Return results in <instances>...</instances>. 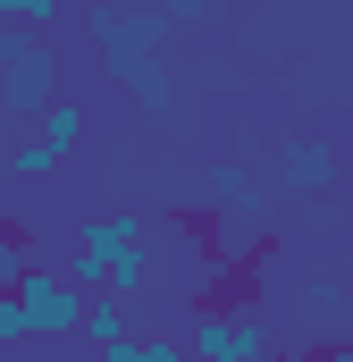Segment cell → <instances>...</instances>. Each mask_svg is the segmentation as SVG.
<instances>
[{"label":"cell","instance_id":"obj_1","mask_svg":"<svg viewBox=\"0 0 353 362\" xmlns=\"http://www.w3.org/2000/svg\"><path fill=\"white\" fill-rule=\"evenodd\" d=\"M8 295H17L25 337H42V346H68V337H76V320H85V295L68 286V270H25Z\"/></svg>","mask_w":353,"mask_h":362},{"label":"cell","instance_id":"obj_2","mask_svg":"<svg viewBox=\"0 0 353 362\" xmlns=\"http://www.w3.org/2000/svg\"><path fill=\"white\" fill-rule=\"evenodd\" d=\"M76 144H85V101H59V93H51V101L34 110V135L8 152V169H17V177H51Z\"/></svg>","mask_w":353,"mask_h":362},{"label":"cell","instance_id":"obj_3","mask_svg":"<svg viewBox=\"0 0 353 362\" xmlns=\"http://www.w3.org/2000/svg\"><path fill=\"white\" fill-rule=\"evenodd\" d=\"M0 101L8 110H42L51 101V51L34 25H0Z\"/></svg>","mask_w":353,"mask_h":362},{"label":"cell","instance_id":"obj_4","mask_svg":"<svg viewBox=\"0 0 353 362\" xmlns=\"http://www.w3.org/2000/svg\"><path fill=\"white\" fill-rule=\"evenodd\" d=\"M185 354L193 362H269V337H261V320H244V312H202L193 337H185Z\"/></svg>","mask_w":353,"mask_h":362},{"label":"cell","instance_id":"obj_5","mask_svg":"<svg viewBox=\"0 0 353 362\" xmlns=\"http://www.w3.org/2000/svg\"><path fill=\"white\" fill-rule=\"evenodd\" d=\"M143 211H101V219H85V253H143Z\"/></svg>","mask_w":353,"mask_h":362},{"label":"cell","instance_id":"obj_6","mask_svg":"<svg viewBox=\"0 0 353 362\" xmlns=\"http://www.w3.org/2000/svg\"><path fill=\"white\" fill-rule=\"evenodd\" d=\"M109 76H118V85H135V101H143L152 118H169V110H176V93H169V76H160V59H118Z\"/></svg>","mask_w":353,"mask_h":362},{"label":"cell","instance_id":"obj_7","mask_svg":"<svg viewBox=\"0 0 353 362\" xmlns=\"http://www.w3.org/2000/svg\"><path fill=\"white\" fill-rule=\"evenodd\" d=\"M277 177L286 185H328L337 177V152H328V144H286V152H277Z\"/></svg>","mask_w":353,"mask_h":362},{"label":"cell","instance_id":"obj_8","mask_svg":"<svg viewBox=\"0 0 353 362\" xmlns=\"http://www.w3.org/2000/svg\"><path fill=\"white\" fill-rule=\"evenodd\" d=\"M76 337H85V346H126V337H135V329H126V303L85 295V320H76Z\"/></svg>","mask_w":353,"mask_h":362},{"label":"cell","instance_id":"obj_9","mask_svg":"<svg viewBox=\"0 0 353 362\" xmlns=\"http://www.w3.org/2000/svg\"><path fill=\"white\" fill-rule=\"evenodd\" d=\"M101 262H109V286H101L109 303H135V295L152 286V270H143V253H101Z\"/></svg>","mask_w":353,"mask_h":362},{"label":"cell","instance_id":"obj_10","mask_svg":"<svg viewBox=\"0 0 353 362\" xmlns=\"http://www.w3.org/2000/svg\"><path fill=\"white\" fill-rule=\"evenodd\" d=\"M59 8H68V0H0V25H34V34H42Z\"/></svg>","mask_w":353,"mask_h":362},{"label":"cell","instance_id":"obj_11","mask_svg":"<svg viewBox=\"0 0 353 362\" xmlns=\"http://www.w3.org/2000/svg\"><path fill=\"white\" fill-rule=\"evenodd\" d=\"M68 286H76V295H101V286H109V262H101V253H76V262H68Z\"/></svg>","mask_w":353,"mask_h":362},{"label":"cell","instance_id":"obj_12","mask_svg":"<svg viewBox=\"0 0 353 362\" xmlns=\"http://www.w3.org/2000/svg\"><path fill=\"white\" fill-rule=\"evenodd\" d=\"M135 362H193L185 337H135Z\"/></svg>","mask_w":353,"mask_h":362},{"label":"cell","instance_id":"obj_13","mask_svg":"<svg viewBox=\"0 0 353 362\" xmlns=\"http://www.w3.org/2000/svg\"><path fill=\"white\" fill-rule=\"evenodd\" d=\"M303 303H311V312H337V303H345V286H337V278H311V286H303Z\"/></svg>","mask_w":353,"mask_h":362},{"label":"cell","instance_id":"obj_14","mask_svg":"<svg viewBox=\"0 0 353 362\" xmlns=\"http://www.w3.org/2000/svg\"><path fill=\"white\" fill-rule=\"evenodd\" d=\"M0 346H25V320H17V295L0 286Z\"/></svg>","mask_w":353,"mask_h":362},{"label":"cell","instance_id":"obj_15","mask_svg":"<svg viewBox=\"0 0 353 362\" xmlns=\"http://www.w3.org/2000/svg\"><path fill=\"white\" fill-rule=\"evenodd\" d=\"M160 17L169 25H193V17H210V0H160Z\"/></svg>","mask_w":353,"mask_h":362},{"label":"cell","instance_id":"obj_16","mask_svg":"<svg viewBox=\"0 0 353 362\" xmlns=\"http://www.w3.org/2000/svg\"><path fill=\"white\" fill-rule=\"evenodd\" d=\"M311 362H353V337H337V346H320Z\"/></svg>","mask_w":353,"mask_h":362},{"label":"cell","instance_id":"obj_17","mask_svg":"<svg viewBox=\"0 0 353 362\" xmlns=\"http://www.w3.org/2000/svg\"><path fill=\"white\" fill-rule=\"evenodd\" d=\"M85 8H126V0H85Z\"/></svg>","mask_w":353,"mask_h":362},{"label":"cell","instance_id":"obj_18","mask_svg":"<svg viewBox=\"0 0 353 362\" xmlns=\"http://www.w3.org/2000/svg\"><path fill=\"white\" fill-rule=\"evenodd\" d=\"M0 362H25V354H17V346H0Z\"/></svg>","mask_w":353,"mask_h":362},{"label":"cell","instance_id":"obj_19","mask_svg":"<svg viewBox=\"0 0 353 362\" xmlns=\"http://www.w3.org/2000/svg\"><path fill=\"white\" fill-rule=\"evenodd\" d=\"M68 362H92V354H68Z\"/></svg>","mask_w":353,"mask_h":362}]
</instances>
